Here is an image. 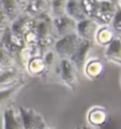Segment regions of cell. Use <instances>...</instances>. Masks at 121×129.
I'll list each match as a JSON object with an SVG mask.
<instances>
[{
	"label": "cell",
	"instance_id": "6da1fadb",
	"mask_svg": "<svg viewBox=\"0 0 121 129\" xmlns=\"http://www.w3.org/2000/svg\"><path fill=\"white\" fill-rule=\"evenodd\" d=\"M83 9L88 18L99 26H110L118 6L108 0H82Z\"/></svg>",
	"mask_w": 121,
	"mask_h": 129
},
{
	"label": "cell",
	"instance_id": "7a4b0ae2",
	"mask_svg": "<svg viewBox=\"0 0 121 129\" xmlns=\"http://www.w3.org/2000/svg\"><path fill=\"white\" fill-rule=\"evenodd\" d=\"M82 40L77 35V33L57 39L53 46V51L60 60H70L76 53Z\"/></svg>",
	"mask_w": 121,
	"mask_h": 129
},
{
	"label": "cell",
	"instance_id": "3957f363",
	"mask_svg": "<svg viewBox=\"0 0 121 129\" xmlns=\"http://www.w3.org/2000/svg\"><path fill=\"white\" fill-rule=\"evenodd\" d=\"M18 113L21 119L24 129H47V123L45 122L44 117L35 111L34 109L27 108V107H19Z\"/></svg>",
	"mask_w": 121,
	"mask_h": 129
},
{
	"label": "cell",
	"instance_id": "277c9868",
	"mask_svg": "<svg viewBox=\"0 0 121 129\" xmlns=\"http://www.w3.org/2000/svg\"><path fill=\"white\" fill-rule=\"evenodd\" d=\"M56 72L59 76V79L68 89H70L71 91L77 90L79 84L78 72L69 60H60Z\"/></svg>",
	"mask_w": 121,
	"mask_h": 129
},
{
	"label": "cell",
	"instance_id": "5b68a950",
	"mask_svg": "<svg viewBox=\"0 0 121 129\" xmlns=\"http://www.w3.org/2000/svg\"><path fill=\"white\" fill-rule=\"evenodd\" d=\"M95 45L96 44L92 43V42L82 41L80 46H79V48L77 49L76 53H74L71 57V59L69 60L78 73L83 71V67H84L85 63L88 61V59H90L89 54L91 53Z\"/></svg>",
	"mask_w": 121,
	"mask_h": 129
},
{
	"label": "cell",
	"instance_id": "8992f818",
	"mask_svg": "<svg viewBox=\"0 0 121 129\" xmlns=\"http://www.w3.org/2000/svg\"><path fill=\"white\" fill-rule=\"evenodd\" d=\"M52 24L56 39H62L77 32V22L67 15L58 18H52Z\"/></svg>",
	"mask_w": 121,
	"mask_h": 129
},
{
	"label": "cell",
	"instance_id": "52a82bcc",
	"mask_svg": "<svg viewBox=\"0 0 121 129\" xmlns=\"http://www.w3.org/2000/svg\"><path fill=\"white\" fill-rule=\"evenodd\" d=\"M25 80H27V78L20 68H15L9 72H0V92L13 89Z\"/></svg>",
	"mask_w": 121,
	"mask_h": 129
},
{
	"label": "cell",
	"instance_id": "ba28073f",
	"mask_svg": "<svg viewBox=\"0 0 121 129\" xmlns=\"http://www.w3.org/2000/svg\"><path fill=\"white\" fill-rule=\"evenodd\" d=\"M34 32L36 33L38 40H44L49 38L56 39L54 33V29H53L52 18H51L50 15H44L38 18H35Z\"/></svg>",
	"mask_w": 121,
	"mask_h": 129
},
{
	"label": "cell",
	"instance_id": "9c48e42d",
	"mask_svg": "<svg viewBox=\"0 0 121 129\" xmlns=\"http://www.w3.org/2000/svg\"><path fill=\"white\" fill-rule=\"evenodd\" d=\"M99 25L96 21H94L90 18H87L85 20H82L77 24V35L82 41H87V42L95 43V38L98 29H99Z\"/></svg>",
	"mask_w": 121,
	"mask_h": 129
},
{
	"label": "cell",
	"instance_id": "30bf717a",
	"mask_svg": "<svg viewBox=\"0 0 121 129\" xmlns=\"http://www.w3.org/2000/svg\"><path fill=\"white\" fill-rule=\"evenodd\" d=\"M25 14L33 19L44 15H50V0H32L28 3Z\"/></svg>",
	"mask_w": 121,
	"mask_h": 129
},
{
	"label": "cell",
	"instance_id": "8fae6325",
	"mask_svg": "<svg viewBox=\"0 0 121 129\" xmlns=\"http://www.w3.org/2000/svg\"><path fill=\"white\" fill-rule=\"evenodd\" d=\"M105 64L99 58H90L83 67L84 75L90 80H97L104 74Z\"/></svg>",
	"mask_w": 121,
	"mask_h": 129
},
{
	"label": "cell",
	"instance_id": "7c38bea8",
	"mask_svg": "<svg viewBox=\"0 0 121 129\" xmlns=\"http://www.w3.org/2000/svg\"><path fill=\"white\" fill-rule=\"evenodd\" d=\"M34 24H35V19L24 14L18 19L12 22L10 26V30L12 33L24 39L25 34H27L28 32H30L32 30H34Z\"/></svg>",
	"mask_w": 121,
	"mask_h": 129
},
{
	"label": "cell",
	"instance_id": "4fadbf2b",
	"mask_svg": "<svg viewBox=\"0 0 121 129\" xmlns=\"http://www.w3.org/2000/svg\"><path fill=\"white\" fill-rule=\"evenodd\" d=\"M27 82H28V80H25V81L20 82L19 84H17L16 86H14L13 89L0 92V114L1 113L3 114V112L6 111L9 107H11L14 99L17 97L19 92L26 86Z\"/></svg>",
	"mask_w": 121,
	"mask_h": 129
},
{
	"label": "cell",
	"instance_id": "5bb4252c",
	"mask_svg": "<svg viewBox=\"0 0 121 129\" xmlns=\"http://www.w3.org/2000/svg\"><path fill=\"white\" fill-rule=\"evenodd\" d=\"M3 129H24L18 110L11 106L2 114Z\"/></svg>",
	"mask_w": 121,
	"mask_h": 129
},
{
	"label": "cell",
	"instance_id": "9a60e30c",
	"mask_svg": "<svg viewBox=\"0 0 121 129\" xmlns=\"http://www.w3.org/2000/svg\"><path fill=\"white\" fill-rule=\"evenodd\" d=\"M87 122L94 127H101L106 123L107 119V112L103 107L95 106L90 108L87 112Z\"/></svg>",
	"mask_w": 121,
	"mask_h": 129
},
{
	"label": "cell",
	"instance_id": "2e32d148",
	"mask_svg": "<svg viewBox=\"0 0 121 129\" xmlns=\"http://www.w3.org/2000/svg\"><path fill=\"white\" fill-rule=\"evenodd\" d=\"M66 15L73 19L77 24L88 18L84 9H83L82 1H78V0H68Z\"/></svg>",
	"mask_w": 121,
	"mask_h": 129
},
{
	"label": "cell",
	"instance_id": "e0dca14e",
	"mask_svg": "<svg viewBox=\"0 0 121 129\" xmlns=\"http://www.w3.org/2000/svg\"><path fill=\"white\" fill-rule=\"evenodd\" d=\"M104 56L108 62L121 66V41L119 38H115L113 42L105 48Z\"/></svg>",
	"mask_w": 121,
	"mask_h": 129
},
{
	"label": "cell",
	"instance_id": "ac0fdd59",
	"mask_svg": "<svg viewBox=\"0 0 121 129\" xmlns=\"http://www.w3.org/2000/svg\"><path fill=\"white\" fill-rule=\"evenodd\" d=\"M1 2L11 24L25 14L24 9L21 8L17 0H1Z\"/></svg>",
	"mask_w": 121,
	"mask_h": 129
},
{
	"label": "cell",
	"instance_id": "d6986e66",
	"mask_svg": "<svg viewBox=\"0 0 121 129\" xmlns=\"http://www.w3.org/2000/svg\"><path fill=\"white\" fill-rule=\"evenodd\" d=\"M115 33L111 30L110 26H100L96 33L95 44L106 48L115 40Z\"/></svg>",
	"mask_w": 121,
	"mask_h": 129
},
{
	"label": "cell",
	"instance_id": "ffe728a7",
	"mask_svg": "<svg viewBox=\"0 0 121 129\" xmlns=\"http://www.w3.org/2000/svg\"><path fill=\"white\" fill-rule=\"evenodd\" d=\"M25 70L28 72V74H30L31 76L41 78L46 72V64H45L44 59L41 57L32 58L30 61L28 62Z\"/></svg>",
	"mask_w": 121,
	"mask_h": 129
},
{
	"label": "cell",
	"instance_id": "44dd1931",
	"mask_svg": "<svg viewBox=\"0 0 121 129\" xmlns=\"http://www.w3.org/2000/svg\"><path fill=\"white\" fill-rule=\"evenodd\" d=\"M19 68L16 59L7 50L0 48V72H9Z\"/></svg>",
	"mask_w": 121,
	"mask_h": 129
},
{
	"label": "cell",
	"instance_id": "7402d4cb",
	"mask_svg": "<svg viewBox=\"0 0 121 129\" xmlns=\"http://www.w3.org/2000/svg\"><path fill=\"white\" fill-rule=\"evenodd\" d=\"M68 0H50V16L58 18L66 15Z\"/></svg>",
	"mask_w": 121,
	"mask_h": 129
},
{
	"label": "cell",
	"instance_id": "603a6c76",
	"mask_svg": "<svg viewBox=\"0 0 121 129\" xmlns=\"http://www.w3.org/2000/svg\"><path fill=\"white\" fill-rule=\"evenodd\" d=\"M110 28L114 31V33L116 32V33L120 34V36H121V9L120 8H118V10L113 18V20H111Z\"/></svg>",
	"mask_w": 121,
	"mask_h": 129
},
{
	"label": "cell",
	"instance_id": "cb8c5ba5",
	"mask_svg": "<svg viewBox=\"0 0 121 129\" xmlns=\"http://www.w3.org/2000/svg\"><path fill=\"white\" fill-rule=\"evenodd\" d=\"M10 26H11V21L9 19L6 11H4L1 0H0V30L4 31L10 28Z\"/></svg>",
	"mask_w": 121,
	"mask_h": 129
},
{
	"label": "cell",
	"instance_id": "d4e9b609",
	"mask_svg": "<svg viewBox=\"0 0 121 129\" xmlns=\"http://www.w3.org/2000/svg\"><path fill=\"white\" fill-rule=\"evenodd\" d=\"M108 1L113 2V3H115V4H118V1H119V0H108Z\"/></svg>",
	"mask_w": 121,
	"mask_h": 129
},
{
	"label": "cell",
	"instance_id": "484cf974",
	"mask_svg": "<svg viewBox=\"0 0 121 129\" xmlns=\"http://www.w3.org/2000/svg\"><path fill=\"white\" fill-rule=\"evenodd\" d=\"M3 30H0V40H1V38H2V35H3Z\"/></svg>",
	"mask_w": 121,
	"mask_h": 129
},
{
	"label": "cell",
	"instance_id": "4316f807",
	"mask_svg": "<svg viewBox=\"0 0 121 129\" xmlns=\"http://www.w3.org/2000/svg\"><path fill=\"white\" fill-rule=\"evenodd\" d=\"M117 6H118V8L121 9V0H119V1H118V4H117Z\"/></svg>",
	"mask_w": 121,
	"mask_h": 129
},
{
	"label": "cell",
	"instance_id": "83f0119b",
	"mask_svg": "<svg viewBox=\"0 0 121 129\" xmlns=\"http://www.w3.org/2000/svg\"><path fill=\"white\" fill-rule=\"evenodd\" d=\"M26 1H27V3H29L30 1H32V0H26ZM27 6H28V4H27ZM26 8H27V7H26Z\"/></svg>",
	"mask_w": 121,
	"mask_h": 129
},
{
	"label": "cell",
	"instance_id": "f1b7e54d",
	"mask_svg": "<svg viewBox=\"0 0 121 129\" xmlns=\"http://www.w3.org/2000/svg\"><path fill=\"white\" fill-rule=\"evenodd\" d=\"M78 1H82V0H78Z\"/></svg>",
	"mask_w": 121,
	"mask_h": 129
},
{
	"label": "cell",
	"instance_id": "f546056e",
	"mask_svg": "<svg viewBox=\"0 0 121 129\" xmlns=\"http://www.w3.org/2000/svg\"><path fill=\"white\" fill-rule=\"evenodd\" d=\"M119 39H120V41H121V36H120V38H119Z\"/></svg>",
	"mask_w": 121,
	"mask_h": 129
},
{
	"label": "cell",
	"instance_id": "4dcf8cb0",
	"mask_svg": "<svg viewBox=\"0 0 121 129\" xmlns=\"http://www.w3.org/2000/svg\"><path fill=\"white\" fill-rule=\"evenodd\" d=\"M47 129H50V128H47Z\"/></svg>",
	"mask_w": 121,
	"mask_h": 129
}]
</instances>
